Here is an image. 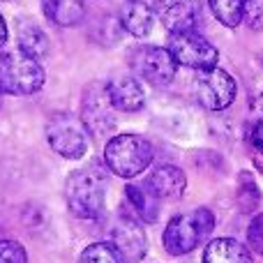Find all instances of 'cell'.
Returning <instances> with one entry per match:
<instances>
[{
  "label": "cell",
  "mask_w": 263,
  "mask_h": 263,
  "mask_svg": "<svg viewBox=\"0 0 263 263\" xmlns=\"http://www.w3.org/2000/svg\"><path fill=\"white\" fill-rule=\"evenodd\" d=\"M65 199L77 217L97 219L104 213L106 201V176L100 166H83L69 173L65 185Z\"/></svg>",
  "instance_id": "cell-1"
},
{
  "label": "cell",
  "mask_w": 263,
  "mask_h": 263,
  "mask_svg": "<svg viewBox=\"0 0 263 263\" xmlns=\"http://www.w3.org/2000/svg\"><path fill=\"white\" fill-rule=\"evenodd\" d=\"M215 229V215L208 208H196L192 213L176 215L164 229V250L171 256L190 254L201 245Z\"/></svg>",
  "instance_id": "cell-2"
},
{
  "label": "cell",
  "mask_w": 263,
  "mask_h": 263,
  "mask_svg": "<svg viewBox=\"0 0 263 263\" xmlns=\"http://www.w3.org/2000/svg\"><path fill=\"white\" fill-rule=\"evenodd\" d=\"M44 86L40 60L18 51L0 53V95H32Z\"/></svg>",
  "instance_id": "cell-3"
},
{
  "label": "cell",
  "mask_w": 263,
  "mask_h": 263,
  "mask_svg": "<svg viewBox=\"0 0 263 263\" xmlns=\"http://www.w3.org/2000/svg\"><path fill=\"white\" fill-rule=\"evenodd\" d=\"M153 162V145L139 134H118L104 145V164L120 178H134Z\"/></svg>",
  "instance_id": "cell-4"
},
{
  "label": "cell",
  "mask_w": 263,
  "mask_h": 263,
  "mask_svg": "<svg viewBox=\"0 0 263 263\" xmlns=\"http://www.w3.org/2000/svg\"><path fill=\"white\" fill-rule=\"evenodd\" d=\"M46 141L65 159H81L88 153V127L72 114H55L46 123Z\"/></svg>",
  "instance_id": "cell-5"
},
{
  "label": "cell",
  "mask_w": 263,
  "mask_h": 263,
  "mask_svg": "<svg viewBox=\"0 0 263 263\" xmlns=\"http://www.w3.org/2000/svg\"><path fill=\"white\" fill-rule=\"evenodd\" d=\"M168 51L173 53L178 65L196 69V72H208L217 67L219 53L205 37H201L196 30L176 32L168 40Z\"/></svg>",
  "instance_id": "cell-6"
},
{
  "label": "cell",
  "mask_w": 263,
  "mask_h": 263,
  "mask_svg": "<svg viewBox=\"0 0 263 263\" xmlns=\"http://www.w3.org/2000/svg\"><path fill=\"white\" fill-rule=\"evenodd\" d=\"M129 67L150 86H168L176 77L178 63L173 53L162 46H139L129 55Z\"/></svg>",
  "instance_id": "cell-7"
},
{
  "label": "cell",
  "mask_w": 263,
  "mask_h": 263,
  "mask_svg": "<svg viewBox=\"0 0 263 263\" xmlns=\"http://www.w3.org/2000/svg\"><path fill=\"white\" fill-rule=\"evenodd\" d=\"M236 92H238L236 79L219 67L201 72V77L196 79V100L208 111L229 109L233 104V100H236Z\"/></svg>",
  "instance_id": "cell-8"
},
{
  "label": "cell",
  "mask_w": 263,
  "mask_h": 263,
  "mask_svg": "<svg viewBox=\"0 0 263 263\" xmlns=\"http://www.w3.org/2000/svg\"><path fill=\"white\" fill-rule=\"evenodd\" d=\"M155 16L171 35L196 30L201 16V0H155Z\"/></svg>",
  "instance_id": "cell-9"
},
{
  "label": "cell",
  "mask_w": 263,
  "mask_h": 263,
  "mask_svg": "<svg viewBox=\"0 0 263 263\" xmlns=\"http://www.w3.org/2000/svg\"><path fill=\"white\" fill-rule=\"evenodd\" d=\"M83 125L88 132L97 136H104L106 132L116 127V116H114V104L109 100V90L100 86H90V90L83 97Z\"/></svg>",
  "instance_id": "cell-10"
},
{
  "label": "cell",
  "mask_w": 263,
  "mask_h": 263,
  "mask_svg": "<svg viewBox=\"0 0 263 263\" xmlns=\"http://www.w3.org/2000/svg\"><path fill=\"white\" fill-rule=\"evenodd\" d=\"M111 238H114L111 245L123 254L125 261H141L145 256V250H148L145 233H143V229H141V224L136 222L134 217H129V215L118 219Z\"/></svg>",
  "instance_id": "cell-11"
},
{
  "label": "cell",
  "mask_w": 263,
  "mask_h": 263,
  "mask_svg": "<svg viewBox=\"0 0 263 263\" xmlns=\"http://www.w3.org/2000/svg\"><path fill=\"white\" fill-rule=\"evenodd\" d=\"M106 90H109V100L114 104V109H118V111L134 114V111L143 109V104H145V92L134 77H125L123 74V77L111 79L106 83Z\"/></svg>",
  "instance_id": "cell-12"
},
{
  "label": "cell",
  "mask_w": 263,
  "mask_h": 263,
  "mask_svg": "<svg viewBox=\"0 0 263 263\" xmlns=\"http://www.w3.org/2000/svg\"><path fill=\"white\" fill-rule=\"evenodd\" d=\"M145 185L150 187V192L157 199H180L187 187V178L178 166L164 164V166H157L150 173Z\"/></svg>",
  "instance_id": "cell-13"
},
{
  "label": "cell",
  "mask_w": 263,
  "mask_h": 263,
  "mask_svg": "<svg viewBox=\"0 0 263 263\" xmlns=\"http://www.w3.org/2000/svg\"><path fill=\"white\" fill-rule=\"evenodd\" d=\"M155 12L143 0H127L120 12V26L134 37H148L153 30Z\"/></svg>",
  "instance_id": "cell-14"
},
{
  "label": "cell",
  "mask_w": 263,
  "mask_h": 263,
  "mask_svg": "<svg viewBox=\"0 0 263 263\" xmlns=\"http://www.w3.org/2000/svg\"><path fill=\"white\" fill-rule=\"evenodd\" d=\"M203 263H254L242 242L233 238H215L203 252Z\"/></svg>",
  "instance_id": "cell-15"
},
{
  "label": "cell",
  "mask_w": 263,
  "mask_h": 263,
  "mask_svg": "<svg viewBox=\"0 0 263 263\" xmlns=\"http://www.w3.org/2000/svg\"><path fill=\"white\" fill-rule=\"evenodd\" d=\"M46 18L53 21L55 26H77L86 16V5L83 0H42Z\"/></svg>",
  "instance_id": "cell-16"
},
{
  "label": "cell",
  "mask_w": 263,
  "mask_h": 263,
  "mask_svg": "<svg viewBox=\"0 0 263 263\" xmlns=\"http://www.w3.org/2000/svg\"><path fill=\"white\" fill-rule=\"evenodd\" d=\"M125 194L132 205V210L136 213V217L143 222H155L159 213V199L150 192L148 185H127Z\"/></svg>",
  "instance_id": "cell-17"
},
{
  "label": "cell",
  "mask_w": 263,
  "mask_h": 263,
  "mask_svg": "<svg viewBox=\"0 0 263 263\" xmlns=\"http://www.w3.org/2000/svg\"><path fill=\"white\" fill-rule=\"evenodd\" d=\"M18 49L32 58H42L49 53V37L37 23L21 21L18 23Z\"/></svg>",
  "instance_id": "cell-18"
},
{
  "label": "cell",
  "mask_w": 263,
  "mask_h": 263,
  "mask_svg": "<svg viewBox=\"0 0 263 263\" xmlns=\"http://www.w3.org/2000/svg\"><path fill=\"white\" fill-rule=\"evenodd\" d=\"M217 21L227 28H238L245 21V3L242 0H208Z\"/></svg>",
  "instance_id": "cell-19"
},
{
  "label": "cell",
  "mask_w": 263,
  "mask_h": 263,
  "mask_svg": "<svg viewBox=\"0 0 263 263\" xmlns=\"http://www.w3.org/2000/svg\"><path fill=\"white\" fill-rule=\"evenodd\" d=\"M81 263H127L118 250L109 242H92L83 250Z\"/></svg>",
  "instance_id": "cell-20"
},
{
  "label": "cell",
  "mask_w": 263,
  "mask_h": 263,
  "mask_svg": "<svg viewBox=\"0 0 263 263\" xmlns=\"http://www.w3.org/2000/svg\"><path fill=\"white\" fill-rule=\"evenodd\" d=\"M26 250L16 240H0V263H26Z\"/></svg>",
  "instance_id": "cell-21"
},
{
  "label": "cell",
  "mask_w": 263,
  "mask_h": 263,
  "mask_svg": "<svg viewBox=\"0 0 263 263\" xmlns=\"http://www.w3.org/2000/svg\"><path fill=\"white\" fill-rule=\"evenodd\" d=\"M245 3V23L252 30H263V0H242Z\"/></svg>",
  "instance_id": "cell-22"
},
{
  "label": "cell",
  "mask_w": 263,
  "mask_h": 263,
  "mask_svg": "<svg viewBox=\"0 0 263 263\" xmlns=\"http://www.w3.org/2000/svg\"><path fill=\"white\" fill-rule=\"evenodd\" d=\"M247 240H250L252 250L263 256V213L252 219L250 229H247Z\"/></svg>",
  "instance_id": "cell-23"
},
{
  "label": "cell",
  "mask_w": 263,
  "mask_h": 263,
  "mask_svg": "<svg viewBox=\"0 0 263 263\" xmlns=\"http://www.w3.org/2000/svg\"><path fill=\"white\" fill-rule=\"evenodd\" d=\"M252 145H254L259 153H263V120L256 123L254 129H252Z\"/></svg>",
  "instance_id": "cell-24"
},
{
  "label": "cell",
  "mask_w": 263,
  "mask_h": 263,
  "mask_svg": "<svg viewBox=\"0 0 263 263\" xmlns=\"http://www.w3.org/2000/svg\"><path fill=\"white\" fill-rule=\"evenodd\" d=\"M7 42V26H5V18L0 16V46Z\"/></svg>",
  "instance_id": "cell-25"
},
{
  "label": "cell",
  "mask_w": 263,
  "mask_h": 263,
  "mask_svg": "<svg viewBox=\"0 0 263 263\" xmlns=\"http://www.w3.org/2000/svg\"><path fill=\"white\" fill-rule=\"evenodd\" d=\"M256 109H259L261 114H263V90H261V95L256 97Z\"/></svg>",
  "instance_id": "cell-26"
}]
</instances>
